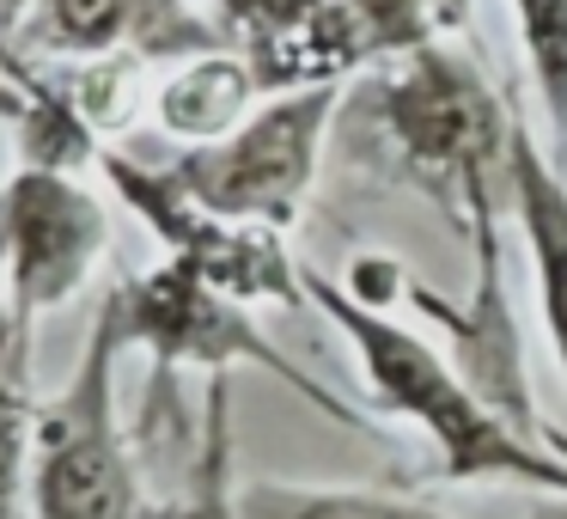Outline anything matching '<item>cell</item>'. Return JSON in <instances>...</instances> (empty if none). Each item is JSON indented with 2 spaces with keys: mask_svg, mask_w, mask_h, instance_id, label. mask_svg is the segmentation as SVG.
Listing matches in <instances>:
<instances>
[{
  "mask_svg": "<svg viewBox=\"0 0 567 519\" xmlns=\"http://www.w3.org/2000/svg\"><path fill=\"white\" fill-rule=\"evenodd\" d=\"M306 306H318L330 318V330L354 348L372 409L409 421L427 440L440 482H513V489L567 495V446L518 428L427 336H415L384 306L360 299L348 282H336L323 269H306Z\"/></svg>",
  "mask_w": 567,
  "mask_h": 519,
  "instance_id": "cell-1",
  "label": "cell"
},
{
  "mask_svg": "<svg viewBox=\"0 0 567 519\" xmlns=\"http://www.w3.org/2000/svg\"><path fill=\"white\" fill-rule=\"evenodd\" d=\"M123 355V324H116V306L104 294L80 360L38 404L25 519H153L135 440H128L123 404H116Z\"/></svg>",
  "mask_w": 567,
  "mask_h": 519,
  "instance_id": "cell-2",
  "label": "cell"
},
{
  "mask_svg": "<svg viewBox=\"0 0 567 519\" xmlns=\"http://www.w3.org/2000/svg\"><path fill=\"white\" fill-rule=\"evenodd\" d=\"M116 324H123V343L141 348L153 360V379L172 385L177 373H208V379H233V367H257L269 379H281L293 397H306L311 409H323L342 428H360V409L342 404L323 379H311L299 360H287L281 348L262 336L257 312L238 306L233 294L208 287L202 275H189L184 263H153V269L128 275L111 287Z\"/></svg>",
  "mask_w": 567,
  "mask_h": 519,
  "instance_id": "cell-3",
  "label": "cell"
},
{
  "mask_svg": "<svg viewBox=\"0 0 567 519\" xmlns=\"http://www.w3.org/2000/svg\"><path fill=\"white\" fill-rule=\"evenodd\" d=\"M336 111H342V86L275 92L233 135L208 141V147H177L159 165L196 208L220 214V221L287 233L311 202Z\"/></svg>",
  "mask_w": 567,
  "mask_h": 519,
  "instance_id": "cell-4",
  "label": "cell"
},
{
  "mask_svg": "<svg viewBox=\"0 0 567 519\" xmlns=\"http://www.w3.org/2000/svg\"><path fill=\"white\" fill-rule=\"evenodd\" d=\"M111 251L104 196L80 184V172L19 165L0 184V263H7V336L0 360H31L38 318L74 306Z\"/></svg>",
  "mask_w": 567,
  "mask_h": 519,
  "instance_id": "cell-5",
  "label": "cell"
},
{
  "mask_svg": "<svg viewBox=\"0 0 567 519\" xmlns=\"http://www.w3.org/2000/svg\"><path fill=\"white\" fill-rule=\"evenodd\" d=\"M99 172L111 184V196L165 245V263H184L208 287L233 294L238 306H306V263H293L287 233L220 221V214L196 208L165 177L159 160H135V153L104 147Z\"/></svg>",
  "mask_w": 567,
  "mask_h": 519,
  "instance_id": "cell-6",
  "label": "cell"
},
{
  "mask_svg": "<svg viewBox=\"0 0 567 519\" xmlns=\"http://www.w3.org/2000/svg\"><path fill=\"white\" fill-rule=\"evenodd\" d=\"M220 50L250 68L262 99L311 86H348L372 68L360 31L336 0H202Z\"/></svg>",
  "mask_w": 567,
  "mask_h": 519,
  "instance_id": "cell-7",
  "label": "cell"
},
{
  "mask_svg": "<svg viewBox=\"0 0 567 519\" xmlns=\"http://www.w3.org/2000/svg\"><path fill=\"white\" fill-rule=\"evenodd\" d=\"M25 50L43 62H189L220 50L202 0H31Z\"/></svg>",
  "mask_w": 567,
  "mask_h": 519,
  "instance_id": "cell-8",
  "label": "cell"
},
{
  "mask_svg": "<svg viewBox=\"0 0 567 519\" xmlns=\"http://www.w3.org/2000/svg\"><path fill=\"white\" fill-rule=\"evenodd\" d=\"M513 221L525 233L537 306L543 324H549L555 360L567 373V172L525 123L513 129Z\"/></svg>",
  "mask_w": 567,
  "mask_h": 519,
  "instance_id": "cell-9",
  "label": "cell"
},
{
  "mask_svg": "<svg viewBox=\"0 0 567 519\" xmlns=\"http://www.w3.org/2000/svg\"><path fill=\"white\" fill-rule=\"evenodd\" d=\"M257 104H262V92L233 50L189 55V62H177L153 86V116H159V129L177 147H208V141L233 135Z\"/></svg>",
  "mask_w": 567,
  "mask_h": 519,
  "instance_id": "cell-10",
  "label": "cell"
},
{
  "mask_svg": "<svg viewBox=\"0 0 567 519\" xmlns=\"http://www.w3.org/2000/svg\"><path fill=\"white\" fill-rule=\"evenodd\" d=\"M233 519H445L440 507L391 489H348V482H238Z\"/></svg>",
  "mask_w": 567,
  "mask_h": 519,
  "instance_id": "cell-11",
  "label": "cell"
},
{
  "mask_svg": "<svg viewBox=\"0 0 567 519\" xmlns=\"http://www.w3.org/2000/svg\"><path fill=\"white\" fill-rule=\"evenodd\" d=\"M336 7L360 31L372 62H396V55L452 43L470 26V0H336Z\"/></svg>",
  "mask_w": 567,
  "mask_h": 519,
  "instance_id": "cell-12",
  "label": "cell"
},
{
  "mask_svg": "<svg viewBox=\"0 0 567 519\" xmlns=\"http://www.w3.org/2000/svg\"><path fill=\"white\" fill-rule=\"evenodd\" d=\"M513 19L518 43H525L530 92H537L543 123H549L555 165L567 172V0H513Z\"/></svg>",
  "mask_w": 567,
  "mask_h": 519,
  "instance_id": "cell-13",
  "label": "cell"
},
{
  "mask_svg": "<svg viewBox=\"0 0 567 519\" xmlns=\"http://www.w3.org/2000/svg\"><path fill=\"white\" fill-rule=\"evenodd\" d=\"M233 385L208 379V409H202V440L189 465V495L165 519H233Z\"/></svg>",
  "mask_w": 567,
  "mask_h": 519,
  "instance_id": "cell-14",
  "label": "cell"
},
{
  "mask_svg": "<svg viewBox=\"0 0 567 519\" xmlns=\"http://www.w3.org/2000/svg\"><path fill=\"white\" fill-rule=\"evenodd\" d=\"M31 428L38 397L25 385V367L0 360V519H25L31 507Z\"/></svg>",
  "mask_w": 567,
  "mask_h": 519,
  "instance_id": "cell-15",
  "label": "cell"
},
{
  "mask_svg": "<svg viewBox=\"0 0 567 519\" xmlns=\"http://www.w3.org/2000/svg\"><path fill=\"white\" fill-rule=\"evenodd\" d=\"M25 19H31V0H0V43H19Z\"/></svg>",
  "mask_w": 567,
  "mask_h": 519,
  "instance_id": "cell-16",
  "label": "cell"
},
{
  "mask_svg": "<svg viewBox=\"0 0 567 519\" xmlns=\"http://www.w3.org/2000/svg\"><path fill=\"white\" fill-rule=\"evenodd\" d=\"M525 519H567V495H549V501H537Z\"/></svg>",
  "mask_w": 567,
  "mask_h": 519,
  "instance_id": "cell-17",
  "label": "cell"
},
{
  "mask_svg": "<svg viewBox=\"0 0 567 519\" xmlns=\"http://www.w3.org/2000/svg\"><path fill=\"white\" fill-rule=\"evenodd\" d=\"M0 336H7V263H0Z\"/></svg>",
  "mask_w": 567,
  "mask_h": 519,
  "instance_id": "cell-18",
  "label": "cell"
}]
</instances>
